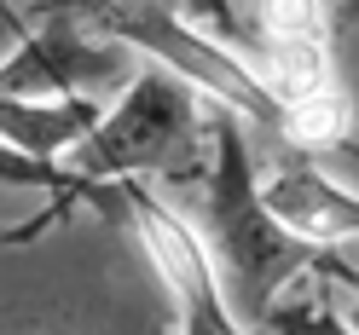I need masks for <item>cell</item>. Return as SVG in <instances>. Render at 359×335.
Listing matches in <instances>:
<instances>
[{
  "instance_id": "obj_1",
  "label": "cell",
  "mask_w": 359,
  "mask_h": 335,
  "mask_svg": "<svg viewBox=\"0 0 359 335\" xmlns=\"http://www.w3.org/2000/svg\"><path fill=\"white\" fill-rule=\"evenodd\" d=\"M215 104L174 81L156 64H140L128 87L99 110V122L58 156L76 180L128 185V180H203L209 168Z\"/></svg>"
},
{
  "instance_id": "obj_2",
  "label": "cell",
  "mask_w": 359,
  "mask_h": 335,
  "mask_svg": "<svg viewBox=\"0 0 359 335\" xmlns=\"http://www.w3.org/2000/svg\"><path fill=\"white\" fill-rule=\"evenodd\" d=\"M255 150H250V127L232 110H215V133H209V168H203V237H209V272L220 283L226 306L238 312V324L266 312V301L302 272L319 249L290 243L273 220H266L261 197H255Z\"/></svg>"
},
{
  "instance_id": "obj_3",
  "label": "cell",
  "mask_w": 359,
  "mask_h": 335,
  "mask_svg": "<svg viewBox=\"0 0 359 335\" xmlns=\"http://www.w3.org/2000/svg\"><path fill=\"white\" fill-rule=\"evenodd\" d=\"M174 12L203 41H215L226 58H238L243 76L278 110L336 93L325 6H238V0H209V6H174Z\"/></svg>"
},
{
  "instance_id": "obj_4",
  "label": "cell",
  "mask_w": 359,
  "mask_h": 335,
  "mask_svg": "<svg viewBox=\"0 0 359 335\" xmlns=\"http://www.w3.org/2000/svg\"><path fill=\"white\" fill-rule=\"evenodd\" d=\"M87 29L116 41L122 52L151 58L156 70H168L174 81H186L191 93H203L215 110H232L238 122L278 127V104L243 76L238 58H226L215 41H203L174 6H99L87 17Z\"/></svg>"
},
{
  "instance_id": "obj_5",
  "label": "cell",
  "mask_w": 359,
  "mask_h": 335,
  "mask_svg": "<svg viewBox=\"0 0 359 335\" xmlns=\"http://www.w3.org/2000/svg\"><path fill=\"white\" fill-rule=\"evenodd\" d=\"M116 203L128 208V220H133V231H140L151 266H156L163 283H168L180 335H250V329L238 324V312L226 306V295H220L215 272H209L203 237H197L186 220H180L168 203H156L151 185H140V180L116 185Z\"/></svg>"
},
{
  "instance_id": "obj_6",
  "label": "cell",
  "mask_w": 359,
  "mask_h": 335,
  "mask_svg": "<svg viewBox=\"0 0 359 335\" xmlns=\"http://www.w3.org/2000/svg\"><path fill=\"white\" fill-rule=\"evenodd\" d=\"M255 197L266 220L302 249H348L353 231H359V203L348 185H336L330 173H319L313 162H296V168H278L255 180Z\"/></svg>"
},
{
  "instance_id": "obj_7",
  "label": "cell",
  "mask_w": 359,
  "mask_h": 335,
  "mask_svg": "<svg viewBox=\"0 0 359 335\" xmlns=\"http://www.w3.org/2000/svg\"><path fill=\"white\" fill-rule=\"evenodd\" d=\"M255 335H353V260L342 249H319L266 301Z\"/></svg>"
},
{
  "instance_id": "obj_8",
  "label": "cell",
  "mask_w": 359,
  "mask_h": 335,
  "mask_svg": "<svg viewBox=\"0 0 359 335\" xmlns=\"http://www.w3.org/2000/svg\"><path fill=\"white\" fill-rule=\"evenodd\" d=\"M29 24H35V12H24V6H6L0 0V64H6L18 47L29 41Z\"/></svg>"
},
{
  "instance_id": "obj_9",
  "label": "cell",
  "mask_w": 359,
  "mask_h": 335,
  "mask_svg": "<svg viewBox=\"0 0 359 335\" xmlns=\"http://www.w3.org/2000/svg\"><path fill=\"white\" fill-rule=\"evenodd\" d=\"M0 214H12V191H0Z\"/></svg>"
}]
</instances>
